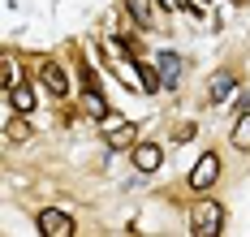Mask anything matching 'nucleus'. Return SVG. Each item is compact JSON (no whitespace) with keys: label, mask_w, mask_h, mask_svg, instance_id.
<instances>
[{"label":"nucleus","mask_w":250,"mask_h":237,"mask_svg":"<svg viewBox=\"0 0 250 237\" xmlns=\"http://www.w3.org/2000/svg\"><path fill=\"white\" fill-rule=\"evenodd\" d=\"M216 177H220V156H216V151H203V156L194 159V168H190V185H194V190H211Z\"/></svg>","instance_id":"nucleus-2"},{"label":"nucleus","mask_w":250,"mask_h":237,"mask_svg":"<svg viewBox=\"0 0 250 237\" xmlns=\"http://www.w3.org/2000/svg\"><path fill=\"white\" fill-rule=\"evenodd\" d=\"M86 112H91V117H108V104H104V91H86Z\"/></svg>","instance_id":"nucleus-13"},{"label":"nucleus","mask_w":250,"mask_h":237,"mask_svg":"<svg viewBox=\"0 0 250 237\" xmlns=\"http://www.w3.org/2000/svg\"><path fill=\"white\" fill-rule=\"evenodd\" d=\"M129 156H134V168H138V173H155V168H160V159H164V151H160L155 142H138Z\"/></svg>","instance_id":"nucleus-7"},{"label":"nucleus","mask_w":250,"mask_h":237,"mask_svg":"<svg viewBox=\"0 0 250 237\" xmlns=\"http://www.w3.org/2000/svg\"><path fill=\"white\" fill-rule=\"evenodd\" d=\"M155 69H160V82H164V86H177V78H181V56L177 52H160L155 56Z\"/></svg>","instance_id":"nucleus-9"},{"label":"nucleus","mask_w":250,"mask_h":237,"mask_svg":"<svg viewBox=\"0 0 250 237\" xmlns=\"http://www.w3.org/2000/svg\"><path fill=\"white\" fill-rule=\"evenodd\" d=\"M233 108H237V117H242V112H250V86L237 95V104H233Z\"/></svg>","instance_id":"nucleus-16"},{"label":"nucleus","mask_w":250,"mask_h":237,"mask_svg":"<svg viewBox=\"0 0 250 237\" xmlns=\"http://www.w3.org/2000/svg\"><path fill=\"white\" fill-rule=\"evenodd\" d=\"M104 142H108V151H134L138 147V125L134 121H112L104 130Z\"/></svg>","instance_id":"nucleus-3"},{"label":"nucleus","mask_w":250,"mask_h":237,"mask_svg":"<svg viewBox=\"0 0 250 237\" xmlns=\"http://www.w3.org/2000/svg\"><path fill=\"white\" fill-rule=\"evenodd\" d=\"M129 18L138 22V30H155V13H151V0H125Z\"/></svg>","instance_id":"nucleus-10"},{"label":"nucleus","mask_w":250,"mask_h":237,"mask_svg":"<svg viewBox=\"0 0 250 237\" xmlns=\"http://www.w3.org/2000/svg\"><path fill=\"white\" fill-rule=\"evenodd\" d=\"M199 4H207V0H199Z\"/></svg>","instance_id":"nucleus-18"},{"label":"nucleus","mask_w":250,"mask_h":237,"mask_svg":"<svg viewBox=\"0 0 250 237\" xmlns=\"http://www.w3.org/2000/svg\"><path fill=\"white\" fill-rule=\"evenodd\" d=\"M229 142H233L237 151H250V112H242V117L233 121V134H229Z\"/></svg>","instance_id":"nucleus-12"},{"label":"nucleus","mask_w":250,"mask_h":237,"mask_svg":"<svg viewBox=\"0 0 250 237\" xmlns=\"http://www.w3.org/2000/svg\"><path fill=\"white\" fill-rule=\"evenodd\" d=\"M22 117H13V108H9V121H4V138H9V142H26V138H30V121H22Z\"/></svg>","instance_id":"nucleus-11"},{"label":"nucleus","mask_w":250,"mask_h":237,"mask_svg":"<svg viewBox=\"0 0 250 237\" xmlns=\"http://www.w3.org/2000/svg\"><path fill=\"white\" fill-rule=\"evenodd\" d=\"M39 78H43V86H48L52 95H61V99L69 95V74H65V69H61L56 60H43V69H39Z\"/></svg>","instance_id":"nucleus-5"},{"label":"nucleus","mask_w":250,"mask_h":237,"mask_svg":"<svg viewBox=\"0 0 250 237\" xmlns=\"http://www.w3.org/2000/svg\"><path fill=\"white\" fill-rule=\"evenodd\" d=\"M237 86V78H233V69H216L211 78H207V104H225V95Z\"/></svg>","instance_id":"nucleus-6"},{"label":"nucleus","mask_w":250,"mask_h":237,"mask_svg":"<svg viewBox=\"0 0 250 237\" xmlns=\"http://www.w3.org/2000/svg\"><path fill=\"white\" fill-rule=\"evenodd\" d=\"M4 95H9V108H13V112H35V104H39V95H35L30 82H18V86L4 91Z\"/></svg>","instance_id":"nucleus-8"},{"label":"nucleus","mask_w":250,"mask_h":237,"mask_svg":"<svg viewBox=\"0 0 250 237\" xmlns=\"http://www.w3.org/2000/svg\"><path fill=\"white\" fill-rule=\"evenodd\" d=\"M233 4H250V0H233Z\"/></svg>","instance_id":"nucleus-17"},{"label":"nucleus","mask_w":250,"mask_h":237,"mask_svg":"<svg viewBox=\"0 0 250 237\" xmlns=\"http://www.w3.org/2000/svg\"><path fill=\"white\" fill-rule=\"evenodd\" d=\"M35 224H39V233H43V237H69V233H74V220H69L61 207H43L39 216H35Z\"/></svg>","instance_id":"nucleus-4"},{"label":"nucleus","mask_w":250,"mask_h":237,"mask_svg":"<svg viewBox=\"0 0 250 237\" xmlns=\"http://www.w3.org/2000/svg\"><path fill=\"white\" fill-rule=\"evenodd\" d=\"M18 86V60H4V91Z\"/></svg>","instance_id":"nucleus-15"},{"label":"nucleus","mask_w":250,"mask_h":237,"mask_svg":"<svg viewBox=\"0 0 250 237\" xmlns=\"http://www.w3.org/2000/svg\"><path fill=\"white\" fill-rule=\"evenodd\" d=\"M78 74H82V91H100V74H95L91 65H82Z\"/></svg>","instance_id":"nucleus-14"},{"label":"nucleus","mask_w":250,"mask_h":237,"mask_svg":"<svg viewBox=\"0 0 250 237\" xmlns=\"http://www.w3.org/2000/svg\"><path fill=\"white\" fill-rule=\"evenodd\" d=\"M190 229L199 237H216L225 229V207H220L216 198H199V203L190 207Z\"/></svg>","instance_id":"nucleus-1"}]
</instances>
